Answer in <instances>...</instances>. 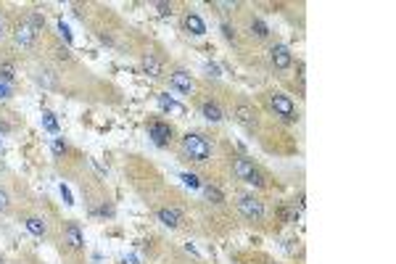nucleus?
<instances>
[{"mask_svg":"<svg viewBox=\"0 0 396 264\" xmlns=\"http://www.w3.org/2000/svg\"><path fill=\"white\" fill-rule=\"evenodd\" d=\"M206 72L211 74V77H219V69H217L214 64H206Z\"/></svg>","mask_w":396,"mask_h":264,"instance_id":"c756f323","label":"nucleus"},{"mask_svg":"<svg viewBox=\"0 0 396 264\" xmlns=\"http://www.w3.org/2000/svg\"><path fill=\"white\" fill-rule=\"evenodd\" d=\"M53 150H56V154H63V150H66V146H63L61 140H56V143H53Z\"/></svg>","mask_w":396,"mask_h":264,"instance_id":"7c9ffc66","label":"nucleus"},{"mask_svg":"<svg viewBox=\"0 0 396 264\" xmlns=\"http://www.w3.org/2000/svg\"><path fill=\"white\" fill-rule=\"evenodd\" d=\"M182 150H185V156L193 158V162H206V158L211 156V143L204 135L188 132V135L182 138Z\"/></svg>","mask_w":396,"mask_h":264,"instance_id":"f257e3e1","label":"nucleus"},{"mask_svg":"<svg viewBox=\"0 0 396 264\" xmlns=\"http://www.w3.org/2000/svg\"><path fill=\"white\" fill-rule=\"evenodd\" d=\"M206 196H209V201H214V204H222V201H225V196L219 193L217 188H211V185L206 188Z\"/></svg>","mask_w":396,"mask_h":264,"instance_id":"aec40b11","label":"nucleus"},{"mask_svg":"<svg viewBox=\"0 0 396 264\" xmlns=\"http://www.w3.org/2000/svg\"><path fill=\"white\" fill-rule=\"evenodd\" d=\"M0 37H3V24H0Z\"/></svg>","mask_w":396,"mask_h":264,"instance_id":"72a5a7b5","label":"nucleus"},{"mask_svg":"<svg viewBox=\"0 0 396 264\" xmlns=\"http://www.w3.org/2000/svg\"><path fill=\"white\" fill-rule=\"evenodd\" d=\"M159 11H161V14H169V11H172V8H169L167 3H159Z\"/></svg>","mask_w":396,"mask_h":264,"instance_id":"473e14b6","label":"nucleus"},{"mask_svg":"<svg viewBox=\"0 0 396 264\" xmlns=\"http://www.w3.org/2000/svg\"><path fill=\"white\" fill-rule=\"evenodd\" d=\"M278 216H280L283 222H296V220H299V212H296V209H291V206H280Z\"/></svg>","mask_w":396,"mask_h":264,"instance_id":"f3484780","label":"nucleus"},{"mask_svg":"<svg viewBox=\"0 0 396 264\" xmlns=\"http://www.w3.org/2000/svg\"><path fill=\"white\" fill-rule=\"evenodd\" d=\"M61 193H63V198H66V204H74V201H71V196H69V190L63 185H61Z\"/></svg>","mask_w":396,"mask_h":264,"instance_id":"2f4dec72","label":"nucleus"},{"mask_svg":"<svg viewBox=\"0 0 396 264\" xmlns=\"http://www.w3.org/2000/svg\"><path fill=\"white\" fill-rule=\"evenodd\" d=\"M148 135L156 140V146H164L172 138V127L164 124V122H151V124H148Z\"/></svg>","mask_w":396,"mask_h":264,"instance_id":"423d86ee","label":"nucleus"},{"mask_svg":"<svg viewBox=\"0 0 396 264\" xmlns=\"http://www.w3.org/2000/svg\"><path fill=\"white\" fill-rule=\"evenodd\" d=\"M159 103H161V108H169V111H174V114H185V108H182L180 103H174L167 92H161V96H159Z\"/></svg>","mask_w":396,"mask_h":264,"instance_id":"dca6fc26","label":"nucleus"},{"mask_svg":"<svg viewBox=\"0 0 396 264\" xmlns=\"http://www.w3.org/2000/svg\"><path fill=\"white\" fill-rule=\"evenodd\" d=\"M235 116H238V122L246 127V130H254L256 127V116H254V111L246 106V103H238L235 106Z\"/></svg>","mask_w":396,"mask_h":264,"instance_id":"0eeeda50","label":"nucleus"},{"mask_svg":"<svg viewBox=\"0 0 396 264\" xmlns=\"http://www.w3.org/2000/svg\"><path fill=\"white\" fill-rule=\"evenodd\" d=\"M169 84H172L174 90H180V92H190V90H193V80H190L188 72H174L172 80H169Z\"/></svg>","mask_w":396,"mask_h":264,"instance_id":"6e6552de","label":"nucleus"},{"mask_svg":"<svg viewBox=\"0 0 396 264\" xmlns=\"http://www.w3.org/2000/svg\"><path fill=\"white\" fill-rule=\"evenodd\" d=\"M233 169H235V174L241 177L243 182H251V185H262V174H259V169H256V166H254L251 162H246V158H235Z\"/></svg>","mask_w":396,"mask_h":264,"instance_id":"7ed1b4c3","label":"nucleus"},{"mask_svg":"<svg viewBox=\"0 0 396 264\" xmlns=\"http://www.w3.org/2000/svg\"><path fill=\"white\" fill-rule=\"evenodd\" d=\"M42 127L48 132H58V124H56V119H53L50 111H42Z\"/></svg>","mask_w":396,"mask_h":264,"instance_id":"a211bd4d","label":"nucleus"},{"mask_svg":"<svg viewBox=\"0 0 396 264\" xmlns=\"http://www.w3.org/2000/svg\"><path fill=\"white\" fill-rule=\"evenodd\" d=\"M56 53H58V58H61V61H69V58H71V56H69V50H66V48H58Z\"/></svg>","mask_w":396,"mask_h":264,"instance_id":"c85d7f7f","label":"nucleus"},{"mask_svg":"<svg viewBox=\"0 0 396 264\" xmlns=\"http://www.w3.org/2000/svg\"><path fill=\"white\" fill-rule=\"evenodd\" d=\"M159 220H161L164 224H169V228H177V224L182 222V214H180L177 209H161V212H159Z\"/></svg>","mask_w":396,"mask_h":264,"instance_id":"9b49d317","label":"nucleus"},{"mask_svg":"<svg viewBox=\"0 0 396 264\" xmlns=\"http://www.w3.org/2000/svg\"><path fill=\"white\" fill-rule=\"evenodd\" d=\"M26 230L32 235H37V238H42L45 230H48V224H45V220H40V216H29V220H26Z\"/></svg>","mask_w":396,"mask_h":264,"instance_id":"ddd939ff","label":"nucleus"},{"mask_svg":"<svg viewBox=\"0 0 396 264\" xmlns=\"http://www.w3.org/2000/svg\"><path fill=\"white\" fill-rule=\"evenodd\" d=\"M185 30H188L190 34L201 37V34L206 32V24L201 22V16H198V14H188V16H185Z\"/></svg>","mask_w":396,"mask_h":264,"instance_id":"9d476101","label":"nucleus"},{"mask_svg":"<svg viewBox=\"0 0 396 264\" xmlns=\"http://www.w3.org/2000/svg\"><path fill=\"white\" fill-rule=\"evenodd\" d=\"M66 243L71 248H82V232H79V228L74 222L71 224H66Z\"/></svg>","mask_w":396,"mask_h":264,"instance_id":"f8f14e48","label":"nucleus"},{"mask_svg":"<svg viewBox=\"0 0 396 264\" xmlns=\"http://www.w3.org/2000/svg\"><path fill=\"white\" fill-rule=\"evenodd\" d=\"M251 32H254L256 37H267V32H270V30H267V24H264V22L254 18V22H251Z\"/></svg>","mask_w":396,"mask_h":264,"instance_id":"6ab92c4d","label":"nucleus"},{"mask_svg":"<svg viewBox=\"0 0 396 264\" xmlns=\"http://www.w3.org/2000/svg\"><path fill=\"white\" fill-rule=\"evenodd\" d=\"M58 32H61V37H63V40H66V42H71V32H69V26L63 24V22L58 24Z\"/></svg>","mask_w":396,"mask_h":264,"instance_id":"393cba45","label":"nucleus"},{"mask_svg":"<svg viewBox=\"0 0 396 264\" xmlns=\"http://www.w3.org/2000/svg\"><path fill=\"white\" fill-rule=\"evenodd\" d=\"M0 80H13V66H11V64H3V66H0Z\"/></svg>","mask_w":396,"mask_h":264,"instance_id":"4be33fe9","label":"nucleus"},{"mask_svg":"<svg viewBox=\"0 0 396 264\" xmlns=\"http://www.w3.org/2000/svg\"><path fill=\"white\" fill-rule=\"evenodd\" d=\"M143 69L151 74V77H161V61L153 58V56H145L143 58Z\"/></svg>","mask_w":396,"mask_h":264,"instance_id":"4468645a","label":"nucleus"},{"mask_svg":"<svg viewBox=\"0 0 396 264\" xmlns=\"http://www.w3.org/2000/svg\"><path fill=\"white\" fill-rule=\"evenodd\" d=\"M29 24L34 26V30H40V26H45V16L34 11V14H32V18H29Z\"/></svg>","mask_w":396,"mask_h":264,"instance_id":"5701e85b","label":"nucleus"},{"mask_svg":"<svg viewBox=\"0 0 396 264\" xmlns=\"http://www.w3.org/2000/svg\"><path fill=\"white\" fill-rule=\"evenodd\" d=\"M201 114H204L209 122H222V111H219L217 103H204V106H201Z\"/></svg>","mask_w":396,"mask_h":264,"instance_id":"2eb2a0df","label":"nucleus"},{"mask_svg":"<svg viewBox=\"0 0 396 264\" xmlns=\"http://www.w3.org/2000/svg\"><path fill=\"white\" fill-rule=\"evenodd\" d=\"M34 34H37V30H34V26H32L29 22H21V26L16 30V42L26 48V45H32V42H34Z\"/></svg>","mask_w":396,"mask_h":264,"instance_id":"1a4fd4ad","label":"nucleus"},{"mask_svg":"<svg viewBox=\"0 0 396 264\" xmlns=\"http://www.w3.org/2000/svg\"><path fill=\"white\" fill-rule=\"evenodd\" d=\"M182 180H185V182H188L190 188H198V185H201V182H198V177H196V174H182Z\"/></svg>","mask_w":396,"mask_h":264,"instance_id":"bb28decb","label":"nucleus"},{"mask_svg":"<svg viewBox=\"0 0 396 264\" xmlns=\"http://www.w3.org/2000/svg\"><path fill=\"white\" fill-rule=\"evenodd\" d=\"M222 32H225V37H227V40H233V37H235V30H233L230 24H225V26H222Z\"/></svg>","mask_w":396,"mask_h":264,"instance_id":"cd10ccee","label":"nucleus"},{"mask_svg":"<svg viewBox=\"0 0 396 264\" xmlns=\"http://www.w3.org/2000/svg\"><path fill=\"white\" fill-rule=\"evenodd\" d=\"M270 53H272V64L278 66L280 72L291 69V64H293V56H291V50L285 48V45H275V48H272Z\"/></svg>","mask_w":396,"mask_h":264,"instance_id":"39448f33","label":"nucleus"},{"mask_svg":"<svg viewBox=\"0 0 396 264\" xmlns=\"http://www.w3.org/2000/svg\"><path fill=\"white\" fill-rule=\"evenodd\" d=\"M37 82H40V84H45V88H56V80L50 77V72H42L40 77H37Z\"/></svg>","mask_w":396,"mask_h":264,"instance_id":"412c9836","label":"nucleus"},{"mask_svg":"<svg viewBox=\"0 0 396 264\" xmlns=\"http://www.w3.org/2000/svg\"><path fill=\"white\" fill-rule=\"evenodd\" d=\"M8 98H11V88L0 82V100H8Z\"/></svg>","mask_w":396,"mask_h":264,"instance_id":"a878e982","label":"nucleus"},{"mask_svg":"<svg viewBox=\"0 0 396 264\" xmlns=\"http://www.w3.org/2000/svg\"><path fill=\"white\" fill-rule=\"evenodd\" d=\"M238 209H241V214L246 216V220H251V222H259L264 216L262 201H256V198H251V196H243L241 201H238Z\"/></svg>","mask_w":396,"mask_h":264,"instance_id":"20e7f679","label":"nucleus"},{"mask_svg":"<svg viewBox=\"0 0 396 264\" xmlns=\"http://www.w3.org/2000/svg\"><path fill=\"white\" fill-rule=\"evenodd\" d=\"M0 264H5V262H3V256H0Z\"/></svg>","mask_w":396,"mask_h":264,"instance_id":"f704fd0d","label":"nucleus"},{"mask_svg":"<svg viewBox=\"0 0 396 264\" xmlns=\"http://www.w3.org/2000/svg\"><path fill=\"white\" fill-rule=\"evenodd\" d=\"M270 103H272L275 114L283 116L285 122H293V119H296V106H293V100H291L288 96H283V92H275Z\"/></svg>","mask_w":396,"mask_h":264,"instance_id":"f03ea898","label":"nucleus"},{"mask_svg":"<svg viewBox=\"0 0 396 264\" xmlns=\"http://www.w3.org/2000/svg\"><path fill=\"white\" fill-rule=\"evenodd\" d=\"M8 206H11V204H8V193L3 190V188H0V212L5 214V212H8Z\"/></svg>","mask_w":396,"mask_h":264,"instance_id":"b1692460","label":"nucleus"}]
</instances>
